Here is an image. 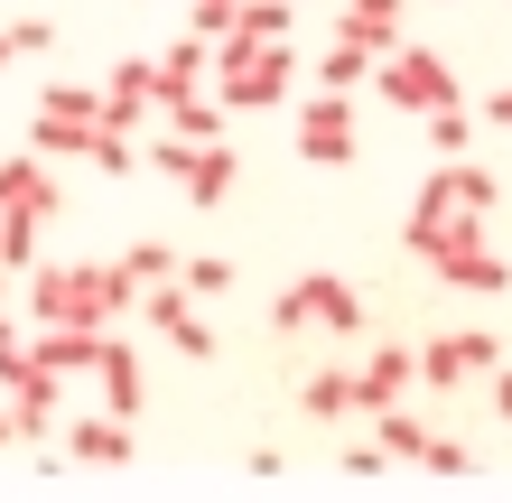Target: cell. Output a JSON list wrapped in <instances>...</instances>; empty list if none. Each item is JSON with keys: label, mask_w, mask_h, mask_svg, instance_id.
Masks as SVG:
<instances>
[{"label": "cell", "mask_w": 512, "mask_h": 503, "mask_svg": "<svg viewBox=\"0 0 512 503\" xmlns=\"http://www.w3.org/2000/svg\"><path fill=\"white\" fill-rule=\"evenodd\" d=\"M298 410H308L317 429H336V420H354V373H336V364H317L308 382H298Z\"/></svg>", "instance_id": "ffe728a7"}, {"label": "cell", "mask_w": 512, "mask_h": 503, "mask_svg": "<svg viewBox=\"0 0 512 503\" xmlns=\"http://www.w3.org/2000/svg\"><path fill=\"white\" fill-rule=\"evenodd\" d=\"M410 392H419V354H410V345H373V354H364V373H354V410L373 420V410L410 401Z\"/></svg>", "instance_id": "9a60e30c"}, {"label": "cell", "mask_w": 512, "mask_h": 503, "mask_svg": "<svg viewBox=\"0 0 512 503\" xmlns=\"http://www.w3.org/2000/svg\"><path fill=\"white\" fill-rule=\"evenodd\" d=\"M0 392H10V410H19V448H56V429H66V373L28 354Z\"/></svg>", "instance_id": "9c48e42d"}, {"label": "cell", "mask_w": 512, "mask_h": 503, "mask_svg": "<svg viewBox=\"0 0 512 503\" xmlns=\"http://www.w3.org/2000/svg\"><path fill=\"white\" fill-rule=\"evenodd\" d=\"M38 233H47L38 215H0V261H10L19 280H28V261H38Z\"/></svg>", "instance_id": "4316f807"}, {"label": "cell", "mask_w": 512, "mask_h": 503, "mask_svg": "<svg viewBox=\"0 0 512 503\" xmlns=\"http://www.w3.org/2000/svg\"><path fill=\"white\" fill-rule=\"evenodd\" d=\"M298 159L308 168H354V150H364V112H354V94H336V84H317L308 103H298Z\"/></svg>", "instance_id": "52a82bcc"}, {"label": "cell", "mask_w": 512, "mask_h": 503, "mask_svg": "<svg viewBox=\"0 0 512 503\" xmlns=\"http://www.w3.org/2000/svg\"><path fill=\"white\" fill-rule=\"evenodd\" d=\"M429 150H438V159H466V150H475V103H438V112H429Z\"/></svg>", "instance_id": "cb8c5ba5"}, {"label": "cell", "mask_w": 512, "mask_h": 503, "mask_svg": "<svg viewBox=\"0 0 512 503\" xmlns=\"http://www.w3.org/2000/svg\"><path fill=\"white\" fill-rule=\"evenodd\" d=\"M28 327H122L140 317V280L122 271V252L112 261H28V289H19Z\"/></svg>", "instance_id": "6da1fadb"}, {"label": "cell", "mask_w": 512, "mask_h": 503, "mask_svg": "<svg viewBox=\"0 0 512 503\" xmlns=\"http://www.w3.org/2000/svg\"><path fill=\"white\" fill-rule=\"evenodd\" d=\"M177 261H187L177 243H131V252H122V271H131V280L149 289V280H177Z\"/></svg>", "instance_id": "83f0119b"}, {"label": "cell", "mask_w": 512, "mask_h": 503, "mask_svg": "<svg viewBox=\"0 0 512 503\" xmlns=\"http://www.w3.org/2000/svg\"><path fill=\"white\" fill-rule=\"evenodd\" d=\"M0 66H10V28H0Z\"/></svg>", "instance_id": "f35d334b"}, {"label": "cell", "mask_w": 512, "mask_h": 503, "mask_svg": "<svg viewBox=\"0 0 512 503\" xmlns=\"http://www.w3.org/2000/svg\"><path fill=\"white\" fill-rule=\"evenodd\" d=\"M103 336H112V327H28V354L56 364L66 382H84V373L103 364Z\"/></svg>", "instance_id": "e0dca14e"}, {"label": "cell", "mask_w": 512, "mask_h": 503, "mask_svg": "<svg viewBox=\"0 0 512 503\" xmlns=\"http://www.w3.org/2000/svg\"><path fill=\"white\" fill-rule=\"evenodd\" d=\"M429 271H438L447 289H466V299H503V289H512V261L494 252V233H485V224H466L457 243L429 261Z\"/></svg>", "instance_id": "7c38bea8"}, {"label": "cell", "mask_w": 512, "mask_h": 503, "mask_svg": "<svg viewBox=\"0 0 512 503\" xmlns=\"http://www.w3.org/2000/svg\"><path fill=\"white\" fill-rule=\"evenodd\" d=\"M56 448H66V466H94V476H122V466L140 457V438L122 410H84V420L56 429Z\"/></svg>", "instance_id": "8fae6325"}, {"label": "cell", "mask_w": 512, "mask_h": 503, "mask_svg": "<svg viewBox=\"0 0 512 503\" xmlns=\"http://www.w3.org/2000/svg\"><path fill=\"white\" fill-rule=\"evenodd\" d=\"M140 168H159L187 205H233L243 196V150H233V140H177V131H159L140 150Z\"/></svg>", "instance_id": "277c9868"}, {"label": "cell", "mask_w": 512, "mask_h": 503, "mask_svg": "<svg viewBox=\"0 0 512 503\" xmlns=\"http://www.w3.org/2000/svg\"><path fill=\"white\" fill-rule=\"evenodd\" d=\"M233 28H243V38H298V0H243ZM233 28H224V38H233Z\"/></svg>", "instance_id": "484cf974"}, {"label": "cell", "mask_w": 512, "mask_h": 503, "mask_svg": "<svg viewBox=\"0 0 512 503\" xmlns=\"http://www.w3.org/2000/svg\"><path fill=\"white\" fill-rule=\"evenodd\" d=\"M494 205H503V177H494V168H475V159H438L429 177H419L410 215H401V252H410V261H438L466 224H485Z\"/></svg>", "instance_id": "7a4b0ae2"}, {"label": "cell", "mask_w": 512, "mask_h": 503, "mask_svg": "<svg viewBox=\"0 0 512 503\" xmlns=\"http://www.w3.org/2000/svg\"><path fill=\"white\" fill-rule=\"evenodd\" d=\"M336 466H345V476H354V485H373V476H382V466H391V457H382V438H364V448H345Z\"/></svg>", "instance_id": "836d02e7"}, {"label": "cell", "mask_w": 512, "mask_h": 503, "mask_svg": "<svg viewBox=\"0 0 512 503\" xmlns=\"http://www.w3.org/2000/svg\"><path fill=\"white\" fill-rule=\"evenodd\" d=\"M233 19H243V0H187V28H205V38H224Z\"/></svg>", "instance_id": "1f68e13d"}, {"label": "cell", "mask_w": 512, "mask_h": 503, "mask_svg": "<svg viewBox=\"0 0 512 503\" xmlns=\"http://www.w3.org/2000/svg\"><path fill=\"white\" fill-rule=\"evenodd\" d=\"M94 382H103V410H122V420H140V410H149V364H140L131 336H103Z\"/></svg>", "instance_id": "2e32d148"}, {"label": "cell", "mask_w": 512, "mask_h": 503, "mask_svg": "<svg viewBox=\"0 0 512 503\" xmlns=\"http://www.w3.org/2000/svg\"><path fill=\"white\" fill-rule=\"evenodd\" d=\"M317 84H336V94H373V56L345 47V38H326L317 47Z\"/></svg>", "instance_id": "7402d4cb"}, {"label": "cell", "mask_w": 512, "mask_h": 503, "mask_svg": "<svg viewBox=\"0 0 512 503\" xmlns=\"http://www.w3.org/2000/svg\"><path fill=\"white\" fill-rule=\"evenodd\" d=\"M177 280H187L196 299H233V280H243V271H233L224 252H187V261H177Z\"/></svg>", "instance_id": "d4e9b609"}, {"label": "cell", "mask_w": 512, "mask_h": 503, "mask_svg": "<svg viewBox=\"0 0 512 503\" xmlns=\"http://www.w3.org/2000/svg\"><path fill=\"white\" fill-rule=\"evenodd\" d=\"M373 94H382L391 112H419V122H429L438 103H466V84H457V66H447L438 47L401 38L391 56H373Z\"/></svg>", "instance_id": "8992f818"}, {"label": "cell", "mask_w": 512, "mask_h": 503, "mask_svg": "<svg viewBox=\"0 0 512 503\" xmlns=\"http://www.w3.org/2000/svg\"><path fill=\"white\" fill-rule=\"evenodd\" d=\"M289 84H298V38H243V28L215 38V94H224L233 122L289 103Z\"/></svg>", "instance_id": "3957f363"}, {"label": "cell", "mask_w": 512, "mask_h": 503, "mask_svg": "<svg viewBox=\"0 0 512 503\" xmlns=\"http://www.w3.org/2000/svg\"><path fill=\"white\" fill-rule=\"evenodd\" d=\"M28 112H66V122H103V84H75V75H56L38 84V103Z\"/></svg>", "instance_id": "603a6c76"}, {"label": "cell", "mask_w": 512, "mask_h": 503, "mask_svg": "<svg viewBox=\"0 0 512 503\" xmlns=\"http://www.w3.org/2000/svg\"><path fill=\"white\" fill-rule=\"evenodd\" d=\"M419 466H429V476H475V448H466V438H447V429H429Z\"/></svg>", "instance_id": "f1b7e54d"}, {"label": "cell", "mask_w": 512, "mask_h": 503, "mask_svg": "<svg viewBox=\"0 0 512 503\" xmlns=\"http://www.w3.org/2000/svg\"><path fill=\"white\" fill-rule=\"evenodd\" d=\"M494 364H503V345L485 327H447V336L419 345V392H466V382H485Z\"/></svg>", "instance_id": "ba28073f"}, {"label": "cell", "mask_w": 512, "mask_h": 503, "mask_svg": "<svg viewBox=\"0 0 512 503\" xmlns=\"http://www.w3.org/2000/svg\"><path fill=\"white\" fill-rule=\"evenodd\" d=\"M140 317H149V336H168L177 354H187V364H205V354H215V327H205V299L187 280H149L140 289Z\"/></svg>", "instance_id": "30bf717a"}, {"label": "cell", "mask_w": 512, "mask_h": 503, "mask_svg": "<svg viewBox=\"0 0 512 503\" xmlns=\"http://www.w3.org/2000/svg\"><path fill=\"white\" fill-rule=\"evenodd\" d=\"M373 438H382L391 466H419V448H429V420H419L410 401H391V410H373Z\"/></svg>", "instance_id": "44dd1931"}, {"label": "cell", "mask_w": 512, "mask_h": 503, "mask_svg": "<svg viewBox=\"0 0 512 503\" xmlns=\"http://www.w3.org/2000/svg\"><path fill=\"white\" fill-rule=\"evenodd\" d=\"M410 0H336V19H326V38H345V47H364V56H391L410 38Z\"/></svg>", "instance_id": "5bb4252c"}, {"label": "cell", "mask_w": 512, "mask_h": 503, "mask_svg": "<svg viewBox=\"0 0 512 503\" xmlns=\"http://www.w3.org/2000/svg\"><path fill=\"white\" fill-rule=\"evenodd\" d=\"M149 112H159V103H149V94H112V84H103V122H112V131H140V122H149Z\"/></svg>", "instance_id": "4dcf8cb0"}, {"label": "cell", "mask_w": 512, "mask_h": 503, "mask_svg": "<svg viewBox=\"0 0 512 503\" xmlns=\"http://www.w3.org/2000/svg\"><path fill=\"white\" fill-rule=\"evenodd\" d=\"M485 401H494V420H512V364H494V373H485Z\"/></svg>", "instance_id": "8d00e7d4"}, {"label": "cell", "mask_w": 512, "mask_h": 503, "mask_svg": "<svg viewBox=\"0 0 512 503\" xmlns=\"http://www.w3.org/2000/svg\"><path fill=\"white\" fill-rule=\"evenodd\" d=\"M0 215H38V224L66 215V177H56V159H38V150L0 159Z\"/></svg>", "instance_id": "4fadbf2b"}, {"label": "cell", "mask_w": 512, "mask_h": 503, "mask_svg": "<svg viewBox=\"0 0 512 503\" xmlns=\"http://www.w3.org/2000/svg\"><path fill=\"white\" fill-rule=\"evenodd\" d=\"M475 122H494V131H512V84H494V94L475 103Z\"/></svg>", "instance_id": "d590c367"}, {"label": "cell", "mask_w": 512, "mask_h": 503, "mask_svg": "<svg viewBox=\"0 0 512 503\" xmlns=\"http://www.w3.org/2000/svg\"><path fill=\"white\" fill-rule=\"evenodd\" d=\"M364 336L373 327V308H364V289L336 280V271H298L280 299H270V336Z\"/></svg>", "instance_id": "5b68a950"}, {"label": "cell", "mask_w": 512, "mask_h": 503, "mask_svg": "<svg viewBox=\"0 0 512 503\" xmlns=\"http://www.w3.org/2000/svg\"><path fill=\"white\" fill-rule=\"evenodd\" d=\"M94 140L103 122H66V112H28V150L56 159V168H94Z\"/></svg>", "instance_id": "ac0fdd59"}, {"label": "cell", "mask_w": 512, "mask_h": 503, "mask_svg": "<svg viewBox=\"0 0 512 503\" xmlns=\"http://www.w3.org/2000/svg\"><path fill=\"white\" fill-rule=\"evenodd\" d=\"M56 47V19H10V56H47Z\"/></svg>", "instance_id": "d6a6232c"}, {"label": "cell", "mask_w": 512, "mask_h": 503, "mask_svg": "<svg viewBox=\"0 0 512 503\" xmlns=\"http://www.w3.org/2000/svg\"><path fill=\"white\" fill-rule=\"evenodd\" d=\"M243 476H252V485H280V476H289V457H280V448H252V457H243Z\"/></svg>", "instance_id": "e575fe53"}, {"label": "cell", "mask_w": 512, "mask_h": 503, "mask_svg": "<svg viewBox=\"0 0 512 503\" xmlns=\"http://www.w3.org/2000/svg\"><path fill=\"white\" fill-rule=\"evenodd\" d=\"M159 131H177V140H224L233 112H224L215 84H196V94H168V103H159Z\"/></svg>", "instance_id": "d6986e66"}, {"label": "cell", "mask_w": 512, "mask_h": 503, "mask_svg": "<svg viewBox=\"0 0 512 503\" xmlns=\"http://www.w3.org/2000/svg\"><path fill=\"white\" fill-rule=\"evenodd\" d=\"M0 448H19V410H10V392H0Z\"/></svg>", "instance_id": "74e56055"}, {"label": "cell", "mask_w": 512, "mask_h": 503, "mask_svg": "<svg viewBox=\"0 0 512 503\" xmlns=\"http://www.w3.org/2000/svg\"><path fill=\"white\" fill-rule=\"evenodd\" d=\"M103 84H112V94H149V103H159V56H122Z\"/></svg>", "instance_id": "f546056e"}]
</instances>
